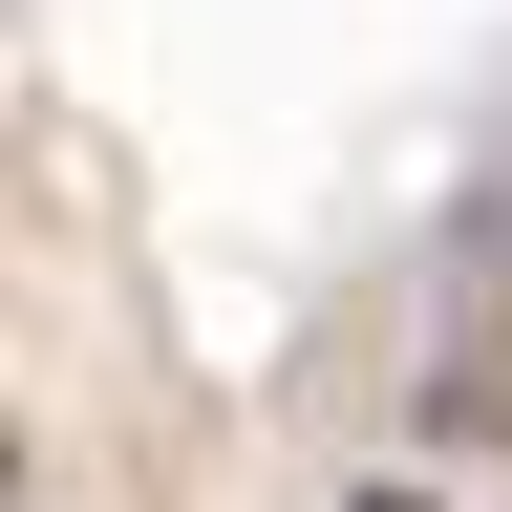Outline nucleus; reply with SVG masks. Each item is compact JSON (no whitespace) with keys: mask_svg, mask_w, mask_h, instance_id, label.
<instances>
[{"mask_svg":"<svg viewBox=\"0 0 512 512\" xmlns=\"http://www.w3.org/2000/svg\"><path fill=\"white\" fill-rule=\"evenodd\" d=\"M363 512H448V491H363Z\"/></svg>","mask_w":512,"mask_h":512,"instance_id":"1","label":"nucleus"}]
</instances>
